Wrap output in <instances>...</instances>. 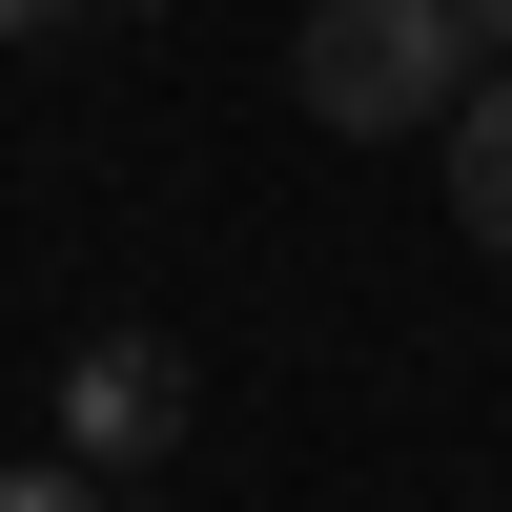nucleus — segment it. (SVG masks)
I'll return each instance as SVG.
<instances>
[{"instance_id":"obj_1","label":"nucleus","mask_w":512,"mask_h":512,"mask_svg":"<svg viewBox=\"0 0 512 512\" xmlns=\"http://www.w3.org/2000/svg\"><path fill=\"white\" fill-rule=\"evenodd\" d=\"M472 62H492V21H472V0H308V41H287L308 123H349V144L472 123Z\"/></svg>"},{"instance_id":"obj_2","label":"nucleus","mask_w":512,"mask_h":512,"mask_svg":"<svg viewBox=\"0 0 512 512\" xmlns=\"http://www.w3.org/2000/svg\"><path fill=\"white\" fill-rule=\"evenodd\" d=\"M62 451L82 472H164V451H185V349H164V328L62 349Z\"/></svg>"},{"instance_id":"obj_3","label":"nucleus","mask_w":512,"mask_h":512,"mask_svg":"<svg viewBox=\"0 0 512 512\" xmlns=\"http://www.w3.org/2000/svg\"><path fill=\"white\" fill-rule=\"evenodd\" d=\"M451 205H472V246L512 267V82H472V123H451Z\"/></svg>"},{"instance_id":"obj_4","label":"nucleus","mask_w":512,"mask_h":512,"mask_svg":"<svg viewBox=\"0 0 512 512\" xmlns=\"http://www.w3.org/2000/svg\"><path fill=\"white\" fill-rule=\"evenodd\" d=\"M0 512H103V472H82V451H41V472H0Z\"/></svg>"},{"instance_id":"obj_5","label":"nucleus","mask_w":512,"mask_h":512,"mask_svg":"<svg viewBox=\"0 0 512 512\" xmlns=\"http://www.w3.org/2000/svg\"><path fill=\"white\" fill-rule=\"evenodd\" d=\"M41 21H62V0H0V41H41Z\"/></svg>"},{"instance_id":"obj_6","label":"nucleus","mask_w":512,"mask_h":512,"mask_svg":"<svg viewBox=\"0 0 512 512\" xmlns=\"http://www.w3.org/2000/svg\"><path fill=\"white\" fill-rule=\"evenodd\" d=\"M472 21H492V41H512V0H472Z\"/></svg>"}]
</instances>
